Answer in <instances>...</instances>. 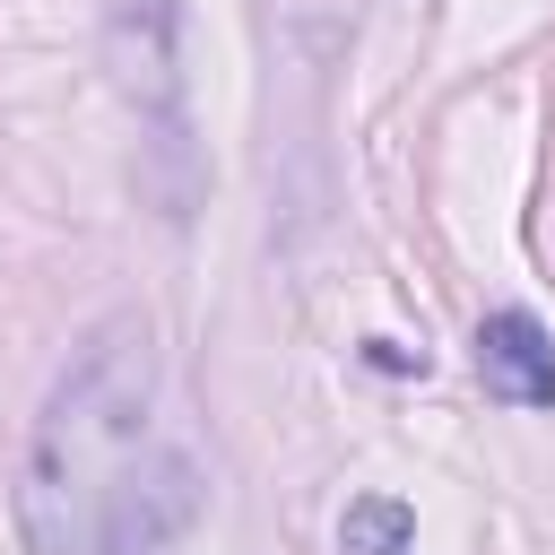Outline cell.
Wrapping results in <instances>:
<instances>
[{
	"label": "cell",
	"mask_w": 555,
	"mask_h": 555,
	"mask_svg": "<svg viewBox=\"0 0 555 555\" xmlns=\"http://www.w3.org/2000/svg\"><path fill=\"white\" fill-rule=\"evenodd\" d=\"M147 416H156V330L147 312H113L87 330V347L52 382L17 468V538L35 555H87L95 512L156 451Z\"/></svg>",
	"instance_id": "1"
},
{
	"label": "cell",
	"mask_w": 555,
	"mask_h": 555,
	"mask_svg": "<svg viewBox=\"0 0 555 555\" xmlns=\"http://www.w3.org/2000/svg\"><path fill=\"white\" fill-rule=\"evenodd\" d=\"M416 546V512L399 494H356L338 512V555H408Z\"/></svg>",
	"instance_id": "4"
},
{
	"label": "cell",
	"mask_w": 555,
	"mask_h": 555,
	"mask_svg": "<svg viewBox=\"0 0 555 555\" xmlns=\"http://www.w3.org/2000/svg\"><path fill=\"white\" fill-rule=\"evenodd\" d=\"M191 520H199V468H191V451L156 442V451L121 477V494L95 512L87 555H173V538H182Z\"/></svg>",
	"instance_id": "2"
},
{
	"label": "cell",
	"mask_w": 555,
	"mask_h": 555,
	"mask_svg": "<svg viewBox=\"0 0 555 555\" xmlns=\"http://www.w3.org/2000/svg\"><path fill=\"white\" fill-rule=\"evenodd\" d=\"M477 382L503 399V408H555V338L538 312L503 304L477 321Z\"/></svg>",
	"instance_id": "3"
}]
</instances>
